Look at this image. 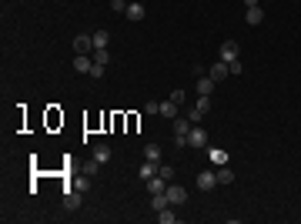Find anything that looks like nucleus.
<instances>
[{"label":"nucleus","instance_id":"1","mask_svg":"<svg viewBox=\"0 0 301 224\" xmlns=\"http://www.w3.org/2000/svg\"><path fill=\"white\" fill-rule=\"evenodd\" d=\"M207 111H211V97H207V94H201V97L194 100V107H191V111H188L191 124H201V117H204Z\"/></svg>","mask_w":301,"mask_h":224},{"label":"nucleus","instance_id":"2","mask_svg":"<svg viewBox=\"0 0 301 224\" xmlns=\"http://www.w3.org/2000/svg\"><path fill=\"white\" fill-rule=\"evenodd\" d=\"M188 148H194V150L207 148V131L201 127V124H194V127L188 131Z\"/></svg>","mask_w":301,"mask_h":224},{"label":"nucleus","instance_id":"3","mask_svg":"<svg viewBox=\"0 0 301 224\" xmlns=\"http://www.w3.org/2000/svg\"><path fill=\"white\" fill-rule=\"evenodd\" d=\"M198 187L201 191H214L218 187V171H201L198 174Z\"/></svg>","mask_w":301,"mask_h":224},{"label":"nucleus","instance_id":"4","mask_svg":"<svg viewBox=\"0 0 301 224\" xmlns=\"http://www.w3.org/2000/svg\"><path fill=\"white\" fill-rule=\"evenodd\" d=\"M80 194H84V191H77V187H64V207H67V211H77V207H80Z\"/></svg>","mask_w":301,"mask_h":224},{"label":"nucleus","instance_id":"5","mask_svg":"<svg viewBox=\"0 0 301 224\" xmlns=\"http://www.w3.org/2000/svg\"><path fill=\"white\" fill-rule=\"evenodd\" d=\"M218 60H225V64L238 60V40H225V44H221V57H218Z\"/></svg>","mask_w":301,"mask_h":224},{"label":"nucleus","instance_id":"6","mask_svg":"<svg viewBox=\"0 0 301 224\" xmlns=\"http://www.w3.org/2000/svg\"><path fill=\"white\" fill-rule=\"evenodd\" d=\"M91 67H94V57L91 54H77L74 57V71L77 74H91Z\"/></svg>","mask_w":301,"mask_h":224},{"label":"nucleus","instance_id":"7","mask_svg":"<svg viewBox=\"0 0 301 224\" xmlns=\"http://www.w3.org/2000/svg\"><path fill=\"white\" fill-rule=\"evenodd\" d=\"M207 161H211L214 168H225L227 164V150L225 148H207Z\"/></svg>","mask_w":301,"mask_h":224},{"label":"nucleus","instance_id":"8","mask_svg":"<svg viewBox=\"0 0 301 224\" xmlns=\"http://www.w3.org/2000/svg\"><path fill=\"white\" fill-rule=\"evenodd\" d=\"M74 50L77 54H94V37H87V34L74 37Z\"/></svg>","mask_w":301,"mask_h":224},{"label":"nucleus","instance_id":"9","mask_svg":"<svg viewBox=\"0 0 301 224\" xmlns=\"http://www.w3.org/2000/svg\"><path fill=\"white\" fill-rule=\"evenodd\" d=\"M157 168H161L157 161H144V164H141V171H137V177H141V184H148L150 177L157 174Z\"/></svg>","mask_w":301,"mask_h":224},{"label":"nucleus","instance_id":"10","mask_svg":"<svg viewBox=\"0 0 301 224\" xmlns=\"http://www.w3.org/2000/svg\"><path fill=\"white\" fill-rule=\"evenodd\" d=\"M214 84H218V80H211V74H201L198 80H194V87H198V94H207V97L214 94Z\"/></svg>","mask_w":301,"mask_h":224},{"label":"nucleus","instance_id":"11","mask_svg":"<svg viewBox=\"0 0 301 224\" xmlns=\"http://www.w3.org/2000/svg\"><path fill=\"white\" fill-rule=\"evenodd\" d=\"M168 201L171 204H184V201H188V191L177 187V184H168Z\"/></svg>","mask_w":301,"mask_h":224},{"label":"nucleus","instance_id":"12","mask_svg":"<svg viewBox=\"0 0 301 224\" xmlns=\"http://www.w3.org/2000/svg\"><path fill=\"white\" fill-rule=\"evenodd\" d=\"M245 20H248V27H258L264 20V10L261 7H245Z\"/></svg>","mask_w":301,"mask_h":224},{"label":"nucleus","instance_id":"13","mask_svg":"<svg viewBox=\"0 0 301 224\" xmlns=\"http://www.w3.org/2000/svg\"><path fill=\"white\" fill-rule=\"evenodd\" d=\"M207 74H211V80H218V84H221V80H225V77L231 74V67H227L225 60H218V64H214V67L207 71Z\"/></svg>","mask_w":301,"mask_h":224},{"label":"nucleus","instance_id":"14","mask_svg":"<svg viewBox=\"0 0 301 224\" xmlns=\"http://www.w3.org/2000/svg\"><path fill=\"white\" fill-rule=\"evenodd\" d=\"M168 184H171V181H164L161 174H154V177H150V181H148L144 187H148L150 194H161V191H168Z\"/></svg>","mask_w":301,"mask_h":224},{"label":"nucleus","instance_id":"15","mask_svg":"<svg viewBox=\"0 0 301 224\" xmlns=\"http://www.w3.org/2000/svg\"><path fill=\"white\" fill-rule=\"evenodd\" d=\"M144 14H148L144 3H127V10H124V17H127V20H144Z\"/></svg>","mask_w":301,"mask_h":224},{"label":"nucleus","instance_id":"16","mask_svg":"<svg viewBox=\"0 0 301 224\" xmlns=\"http://www.w3.org/2000/svg\"><path fill=\"white\" fill-rule=\"evenodd\" d=\"M94 161H100V164H107L111 161V144H94V154H91Z\"/></svg>","mask_w":301,"mask_h":224},{"label":"nucleus","instance_id":"17","mask_svg":"<svg viewBox=\"0 0 301 224\" xmlns=\"http://www.w3.org/2000/svg\"><path fill=\"white\" fill-rule=\"evenodd\" d=\"M150 207H154V211H164V207H171L168 191H161V194H150Z\"/></svg>","mask_w":301,"mask_h":224},{"label":"nucleus","instance_id":"18","mask_svg":"<svg viewBox=\"0 0 301 224\" xmlns=\"http://www.w3.org/2000/svg\"><path fill=\"white\" fill-rule=\"evenodd\" d=\"M214 171H218V187H221V184H234V171L227 168V164H225V168H214Z\"/></svg>","mask_w":301,"mask_h":224},{"label":"nucleus","instance_id":"19","mask_svg":"<svg viewBox=\"0 0 301 224\" xmlns=\"http://www.w3.org/2000/svg\"><path fill=\"white\" fill-rule=\"evenodd\" d=\"M91 37H94V50H104V47H107V40H111V34H107V30H94Z\"/></svg>","mask_w":301,"mask_h":224},{"label":"nucleus","instance_id":"20","mask_svg":"<svg viewBox=\"0 0 301 224\" xmlns=\"http://www.w3.org/2000/svg\"><path fill=\"white\" fill-rule=\"evenodd\" d=\"M161 117H164V121H174V117H177V104H174V100H164V104H161Z\"/></svg>","mask_w":301,"mask_h":224},{"label":"nucleus","instance_id":"21","mask_svg":"<svg viewBox=\"0 0 301 224\" xmlns=\"http://www.w3.org/2000/svg\"><path fill=\"white\" fill-rule=\"evenodd\" d=\"M144 161H157L161 164V144H148L144 148Z\"/></svg>","mask_w":301,"mask_h":224},{"label":"nucleus","instance_id":"22","mask_svg":"<svg viewBox=\"0 0 301 224\" xmlns=\"http://www.w3.org/2000/svg\"><path fill=\"white\" fill-rule=\"evenodd\" d=\"M94 64H104V67H107V64H111V50H107V47H104V50H94Z\"/></svg>","mask_w":301,"mask_h":224},{"label":"nucleus","instance_id":"23","mask_svg":"<svg viewBox=\"0 0 301 224\" xmlns=\"http://www.w3.org/2000/svg\"><path fill=\"white\" fill-rule=\"evenodd\" d=\"M157 221H161V224H174V221H177V214H171V207H164V211H157Z\"/></svg>","mask_w":301,"mask_h":224},{"label":"nucleus","instance_id":"24","mask_svg":"<svg viewBox=\"0 0 301 224\" xmlns=\"http://www.w3.org/2000/svg\"><path fill=\"white\" fill-rule=\"evenodd\" d=\"M97 171H100V161H94V157H91V161L84 164V174H87V177H94Z\"/></svg>","mask_w":301,"mask_h":224},{"label":"nucleus","instance_id":"25","mask_svg":"<svg viewBox=\"0 0 301 224\" xmlns=\"http://www.w3.org/2000/svg\"><path fill=\"white\" fill-rule=\"evenodd\" d=\"M157 174H161L164 181H174V168H171V164H161V168H157Z\"/></svg>","mask_w":301,"mask_h":224},{"label":"nucleus","instance_id":"26","mask_svg":"<svg viewBox=\"0 0 301 224\" xmlns=\"http://www.w3.org/2000/svg\"><path fill=\"white\" fill-rule=\"evenodd\" d=\"M111 10L114 14H124V10H127V0H111Z\"/></svg>","mask_w":301,"mask_h":224},{"label":"nucleus","instance_id":"27","mask_svg":"<svg viewBox=\"0 0 301 224\" xmlns=\"http://www.w3.org/2000/svg\"><path fill=\"white\" fill-rule=\"evenodd\" d=\"M144 114H161V104H157V100H148V104H144Z\"/></svg>","mask_w":301,"mask_h":224},{"label":"nucleus","instance_id":"28","mask_svg":"<svg viewBox=\"0 0 301 224\" xmlns=\"http://www.w3.org/2000/svg\"><path fill=\"white\" fill-rule=\"evenodd\" d=\"M91 77L100 80V77H104V64H94V67H91Z\"/></svg>","mask_w":301,"mask_h":224},{"label":"nucleus","instance_id":"29","mask_svg":"<svg viewBox=\"0 0 301 224\" xmlns=\"http://www.w3.org/2000/svg\"><path fill=\"white\" fill-rule=\"evenodd\" d=\"M171 100H174V104H184V100H188V94H184V91H174V94H171Z\"/></svg>","mask_w":301,"mask_h":224},{"label":"nucleus","instance_id":"30","mask_svg":"<svg viewBox=\"0 0 301 224\" xmlns=\"http://www.w3.org/2000/svg\"><path fill=\"white\" fill-rule=\"evenodd\" d=\"M245 7H261V0H245Z\"/></svg>","mask_w":301,"mask_h":224}]
</instances>
